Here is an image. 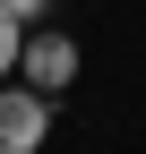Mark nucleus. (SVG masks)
Listing matches in <instances>:
<instances>
[{
	"label": "nucleus",
	"mask_w": 146,
	"mask_h": 154,
	"mask_svg": "<svg viewBox=\"0 0 146 154\" xmlns=\"http://www.w3.org/2000/svg\"><path fill=\"white\" fill-rule=\"evenodd\" d=\"M78 34H60V26H26V51H17V77H26L34 94H60V86H78Z\"/></svg>",
	"instance_id": "f03ea898"
},
{
	"label": "nucleus",
	"mask_w": 146,
	"mask_h": 154,
	"mask_svg": "<svg viewBox=\"0 0 146 154\" xmlns=\"http://www.w3.org/2000/svg\"><path fill=\"white\" fill-rule=\"evenodd\" d=\"M43 137H52V94L0 77V154H43Z\"/></svg>",
	"instance_id": "f257e3e1"
},
{
	"label": "nucleus",
	"mask_w": 146,
	"mask_h": 154,
	"mask_svg": "<svg viewBox=\"0 0 146 154\" xmlns=\"http://www.w3.org/2000/svg\"><path fill=\"white\" fill-rule=\"evenodd\" d=\"M0 9H9L17 26H43V17H52V0H0Z\"/></svg>",
	"instance_id": "20e7f679"
},
{
	"label": "nucleus",
	"mask_w": 146,
	"mask_h": 154,
	"mask_svg": "<svg viewBox=\"0 0 146 154\" xmlns=\"http://www.w3.org/2000/svg\"><path fill=\"white\" fill-rule=\"evenodd\" d=\"M17 51H26V26L0 9V77H17Z\"/></svg>",
	"instance_id": "7ed1b4c3"
}]
</instances>
